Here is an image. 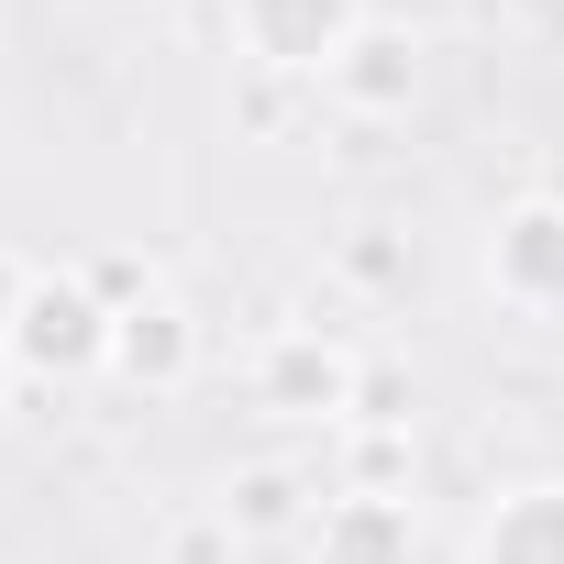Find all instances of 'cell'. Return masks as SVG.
I'll use <instances>...</instances> for the list:
<instances>
[{
    "instance_id": "cell-9",
    "label": "cell",
    "mask_w": 564,
    "mask_h": 564,
    "mask_svg": "<svg viewBox=\"0 0 564 564\" xmlns=\"http://www.w3.org/2000/svg\"><path fill=\"white\" fill-rule=\"evenodd\" d=\"M23 300H34V265H23V254H0V344H12V322H23Z\"/></svg>"
},
{
    "instance_id": "cell-5",
    "label": "cell",
    "mask_w": 564,
    "mask_h": 564,
    "mask_svg": "<svg viewBox=\"0 0 564 564\" xmlns=\"http://www.w3.org/2000/svg\"><path fill=\"white\" fill-rule=\"evenodd\" d=\"M311 564H421V509L388 498V487H344L311 509Z\"/></svg>"
},
{
    "instance_id": "cell-3",
    "label": "cell",
    "mask_w": 564,
    "mask_h": 564,
    "mask_svg": "<svg viewBox=\"0 0 564 564\" xmlns=\"http://www.w3.org/2000/svg\"><path fill=\"white\" fill-rule=\"evenodd\" d=\"M254 399L289 410V421H355L366 410V366H355V344L289 322V333H265V355H254Z\"/></svg>"
},
{
    "instance_id": "cell-2",
    "label": "cell",
    "mask_w": 564,
    "mask_h": 564,
    "mask_svg": "<svg viewBox=\"0 0 564 564\" xmlns=\"http://www.w3.org/2000/svg\"><path fill=\"white\" fill-rule=\"evenodd\" d=\"M366 23H377L366 0H232V45L265 78H333Z\"/></svg>"
},
{
    "instance_id": "cell-4",
    "label": "cell",
    "mask_w": 564,
    "mask_h": 564,
    "mask_svg": "<svg viewBox=\"0 0 564 564\" xmlns=\"http://www.w3.org/2000/svg\"><path fill=\"white\" fill-rule=\"evenodd\" d=\"M487 289L509 322H564V199H509L487 221Z\"/></svg>"
},
{
    "instance_id": "cell-8",
    "label": "cell",
    "mask_w": 564,
    "mask_h": 564,
    "mask_svg": "<svg viewBox=\"0 0 564 564\" xmlns=\"http://www.w3.org/2000/svg\"><path fill=\"white\" fill-rule=\"evenodd\" d=\"M188 366H199V333H188V311H177V300H122L111 377H133V388H188Z\"/></svg>"
},
{
    "instance_id": "cell-6",
    "label": "cell",
    "mask_w": 564,
    "mask_h": 564,
    "mask_svg": "<svg viewBox=\"0 0 564 564\" xmlns=\"http://www.w3.org/2000/svg\"><path fill=\"white\" fill-rule=\"evenodd\" d=\"M465 564H564V476H531V487H498V509L476 520Z\"/></svg>"
},
{
    "instance_id": "cell-7",
    "label": "cell",
    "mask_w": 564,
    "mask_h": 564,
    "mask_svg": "<svg viewBox=\"0 0 564 564\" xmlns=\"http://www.w3.org/2000/svg\"><path fill=\"white\" fill-rule=\"evenodd\" d=\"M322 89H333L355 122H399V111H410V89H421V45H410V34H388V23H366Z\"/></svg>"
},
{
    "instance_id": "cell-1",
    "label": "cell",
    "mask_w": 564,
    "mask_h": 564,
    "mask_svg": "<svg viewBox=\"0 0 564 564\" xmlns=\"http://www.w3.org/2000/svg\"><path fill=\"white\" fill-rule=\"evenodd\" d=\"M111 333H122V300L89 289V276H34V300L12 322V355L23 377H111Z\"/></svg>"
},
{
    "instance_id": "cell-10",
    "label": "cell",
    "mask_w": 564,
    "mask_h": 564,
    "mask_svg": "<svg viewBox=\"0 0 564 564\" xmlns=\"http://www.w3.org/2000/svg\"><path fill=\"white\" fill-rule=\"evenodd\" d=\"M0 377H12V355H0Z\"/></svg>"
}]
</instances>
